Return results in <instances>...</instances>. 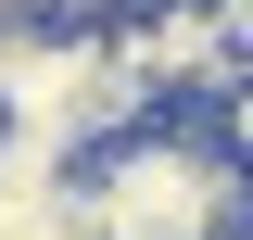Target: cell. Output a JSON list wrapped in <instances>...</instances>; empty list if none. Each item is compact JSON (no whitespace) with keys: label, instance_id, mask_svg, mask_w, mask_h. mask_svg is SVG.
Segmentation results:
<instances>
[{"label":"cell","instance_id":"7a4b0ae2","mask_svg":"<svg viewBox=\"0 0 253 240\" xmlns=\"http://www.w3.org/2000/svg\"><path fill=\"white\" fill-rule=\"evenodd\" d=\"M114 51H126V76H139L152 101H215L228 76H241L215 0H126L114 13Z\"/></svg>","mask_w":253,"mask_h":240},{"label":"cell","instance_id":"3957f363","mask_svg":"<svg viewBox=\"0 0 253 240\" xmlns=\"http://www.w3.org/2000/svg\"><path fill=\"white\" fill-rule=\"evenodd\" d=\"M203 126H215V139H228V152H241V164H253V76H228V89L203 101Z\"/></svg>","mask_w":253,"mask_h":240},{"label":"cell","instance_id":"6da1fadb","mask_svg":"<svg viewBox=\"0 0 253 240\" xmlns=\"http://www.w3.org/2000/svg\"><path fill=\"white\" fill-rule=\"evenodd\" d=\"M76 202L101 240H241L253 228V164L215 126H139V139L76 164Z\"/></svg>","mask_w":253,"mask_h":240}]
</instances>
